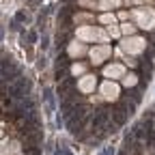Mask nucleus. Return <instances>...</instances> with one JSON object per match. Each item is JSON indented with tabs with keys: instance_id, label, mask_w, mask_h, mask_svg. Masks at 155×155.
Listing matches in <instances>:
<instances>
[{
	"instance_id": "obj_13",
	"label": "nucleus",
	"mask_w": 155,
	"mask_h": 155,
	"mask_svg": "<svg viewBox=\"0 0 155 155\" xmlns=\"http://www.w3.org/2000/svg\"><path fill=\"white\" fill-rule=\"evenodd\" d=\"M110 35H112V37H119V30H116V28H112V26H110Z\"/></svg>"
},
{
	"instance_id": "obj_5",
	"label": "nucleus",
	"mask_w": 155,
	"mask_h": 155,
	"mask_svg": "<svg viewBox=\"0 0 155 155\" xmlns=\"http://www.w3.org/2000/svg\"><path fill=\"white\" fill-rule=\"evenodd\" d=\"M110 54H112L110 45H99V48H93V50H91V58H93V63H95V65L104 63Z\"/></svg>"
},
{
	"instance_id": "obj_9",
	"label": "nucleus",
	"mask_w": 155,
	"mask_h": 155,
	"mask_svg": "<svg viewBox=\"0 0 155 155\" xmlns=\"http://www.w3.org/2000/svg\"><path fill=\"white\" fill-rule=\"evenodd\" d=\"M123 84L125 86H136V84H138V75H134V73L123 75Z\"/></svg>"
},
{
	"instance_id": "obj_11",
	"label": "nucleus",
	"mask_w": 155,
	"mask_h": 155,
	"mask_svg": "<svg viewBox=\"0 0 155 155\" xmlns=\"http://www.w3.org/2000/svg\"><path fill=\"white\" fill-rule=\"evenodd\" d=\"M101 22H104V24H114V15H110V13L104 15V17H101Z\"/></svg>"
},
{
	"instance_id": "obj_7",
	"label": "nucleus",
	"mask_w": 155,
	"mask_h": 155,
	"mask_svg": "<svg viewBox=\"0 0 155 155\" xmlns=\"http://www.w3.org/2000/svg\"><path fill=\"white\" fill-rule=\"evenodd\" d=\"M104 73H106V78H123V73H125V69H123V65H110V67H106L104 69Z\"/></svg>"
},
{
	"instance_id": "obj_1",
	"label": "nucleus",
	"mask_w": 155,
	"mask_h": 155,
	"mask_svg": "<svg viewBox=\"0 0 155 155\" xmlns=\"http://www.w3.org/2000/svg\"><path fill=\"white\" fill-rule=\"evenodd\" d=\"M78 37L80 39H84V41H106V32H101V30H97V28H93V26H82V28H78Z\"/></svg>"
},
{
	"instance_id": "obj_16",
	"label": "nucleus",
	"mask_w": 155,
	"mask_h": 155,
	"mask_svg": "<svg viewBox=\"0 0 155 155\" xmlns=\"http://www.w3.org/2000/svg\"><path fill=\"white\" fill-rule=\"evenodd\" d=\"M13 155H19V153H13Z\"/></svg>"
},
{
	"instance_id": "obj_15",
	"label": "nucleus",
	"mask_w": 155,
	"mask_h": 155,
	"mask_svg": "<svg viewBox=\"0 0 155 155\" xmlns=\"http://www.w3.org/2000/svg\"><path fill=\"white\" fill-rule=\"evenodd\" d=\"M0 138H2V129H0Z\"/></svg>"
},
{
	"instance_id": "obj_12",
	"label": "nucleus",
	"mask_w": 155,
	"mask_h": 155,
	"mask_svg": "<svg viewBox=\"0 0 155 155\" xmlns=\"http://www.w3.org/2000/svg\"><path fill=\"white\" fill-rule=\"evenodd\" d=\"M71 71H73V73H82V71H84V67H82V65H73V69H71Z\"/></svg>"
},
{
	"instance_id": "obj_3",
	"label": "nucleus",
	"mask_w": 155,
	"mask_h": 155,
	"mask_svg": "<svg viewBox=\"0 0 155 155\" xmlns=\"http://www.w3.org/2000/svg\"><path fill=\"white\" fill-rule=\"evenodd\" d=\"M134 17H136V22H138V26H142V28H155V13L153 11H136Z\"/></svg>"
},
{
	"instance_id": "obj_4",
	"label": "nucleus",
	"mask_w": 155,
	"mask_h": 155,
	"mask_svg": "<svg viewBox=\"0 0 155 155\" xmlns=\"http://www.w3.org/2000/svg\"><path fill=\"white\" fill-rule=\"evenodd\" d=\"M119 93H121L119 84L112 82V80H108V82H104V84H101V95H104V99H108V101L116 99V97H119Z\"/></svg>"
},
{
	"instance_id": "obj_14",
	"label": "nucleus",
	"mask_w": 155,
	"mask_h": 155,
	"mask_svg": "<svg viewBox=\"0 0 155 155\" xmlns=\"http://www.w3.org/2000/svg\"><path fill=\"white\" fill-rule=\"evenodd\" d=\"M127 2H142V0H127Z\"/></svg>"
},
{
	"instance_id": "obj_6",
	"label": "nucleus",
	"mask_w": 155,
	"mask_h": 155,
	"mask_svg": "<svg viewBox=\"0 0 155 155\" xmlns=\"http://www.w3.org/2000/svg\"><path fill=\"white\" fill-rule=\"evenodd\" d=\"M78 88L82 93H93L95 91V75H84L80 82H78Z\"/></svg>"
},
{
	"instance_id": "obj_2",
	"label": "nucleus",
	"mask_w": 155,
	"mask_h": 155,
	"mask_svg": "<svg viewBox=\"0 0 155 155\" xmlns=\"http://www.w3.org/2000/svg\"><path fill=\"white\" fill-rule=\"evenodd\" d=\"M144 48H147V41L140 37H129L123 41V50L129 54H140V52H144Z\"/></svg>"
},
{
	"instance_id": "obj_8",
	"label": "nucleus",
	"mask_w": 155,
	"mask_h": 155,
	"mask_svg": "<svg viewBox=\"0 0 155 155\" xmlns=\"http://www.w3.org/2000/svg\"><path fill=\"white\" fill-rule=\"evenodd\" d=\"M69 54H71V56H82V54H86V45H82V43H71V45H69Z\"/></svg>"
},
{
	"instance_id": "obj_10",
	"label": "nucleus",
	"mask_w": 155,
	"mask_h": 155,
	"mask_svg": "<svg viewBox=\"0 0 155 155\" xmlns=\"http://www.w3.org/2000/svg\"><path fill=\"white\" fill-rule=\"evenodd\" d=\"M121 30H123L125 35H134V30H136V28H134L131 24H123V28H121Z\"/></svg>"
}]
</instances>
